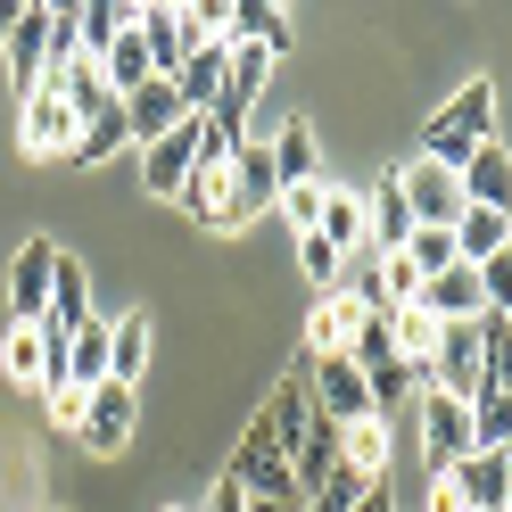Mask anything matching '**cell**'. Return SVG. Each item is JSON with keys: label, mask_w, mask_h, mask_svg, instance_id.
I'll list each match as a JSON object with an SVG mask.
<instances>
[{"label": "cell", "mask_w": 512, "mask_h": 512, "mask_svg": "<svg viewBox=\"0 0 512 512\" xmlns=\"http://www.w3.org/2000/svg\"><path fill=\"white\" fill-rule=\"evenodd\" d=\"M488 141H496V83L471 75L455 100H446V108L422 124V157H438V166H463V157L488 149Z\"/></svg>", "instance_id": "cell-1"}, {"label": "cell", "mask_w": 512, "mask_h": 512, "mask_svg": "<svg viewBox=\"0 0 512 512\" xmlns=\"http://www.w3.org/2000/svg\"><path fill=\"white\" fill-rule=\"evenodd\" d=\"M397 190H405V215H413V223L455 232V215H463V174H455V166H438V157H405V166H397Z\"/></svg>", "instance_id": "cell-2"}, {"label": "cell", "mask_w": 512, "mask_h": 512, "mask_svg": "<svg viewBox=\"0 0 512 512\" xmlns=\"http://www.w3.org/2000/svg\"><path fill=\"white\" fill-rule=\"evenodd\" d=\"M133 397L141 389H124V380H100V389H83V413H75V438H83V455H124L133 446Z\"/></svg>", "instance_id": "cell-3"}, {"label": "cell", "mask_w": 512, "mask_h": 512, "mask_svg": "<svg viewBox=\"0 0 512 512\" xmlns=\"http://www.w3.org/2000/svg\"><path fill=\"white\" fill-rule=\"evenodd\" d=\"M50 273H58V240H25L9 256V331L50 323Z\"/></svg>", "instance_id": "cell-4"}, {"label": "cell", "mask_w": 512, "mask_h": 512, "mask_svg": "<svg viewBox=\"0 0 512 512\" xmlns=\"http://www.w3.org/2000/svg\"><path fill=\"white\" fill-rule=\"evenodd\" d=\"M199 133H207V116H182V124H174L166 141L133 149V157H141V190H149V199H182L190 166H199Z\"/></svg>", "instance_id": "cell-5"}, {"label": "cell", "mask_w": 512, "mask_h": 512, "mask_svg": "<svg viewBox=\"0 0 512 512\" xmlns=\"http://www.w3.org/2000/svg\"><path fill=\"white\" fill-rule=\"evenodd\" d=\"M75 108L58 100V91L42 83V91H25L17 100V141H25V157H75Z\"/></svg>", "instance_id": "cell-6"}, {"label": "cell", "mask_w": 512, "mask_h": 512, "mask_svg": "<svg viewBox=\"0 0 512 512\" xmlns=\"http://www.w3.org/2000/svg\"><path fill=\"white\" fill-rule=\"evenodd\" d=\"M306 389H314V405H323L339 430L347 422H372V389H364V372L347 356H306Z\"/></svg>", "instance_id": "cell-7"}, {"label": "cell", "mask_w": 512, "mask_h": 512, "mask_svg": "<svg viewBox=\"0 0 512 512\" xmlns=\"http://www.w3.org/2000/svg\"><path fill=\"white\" fill-rule=\"evenodd\" d=\"M273 199H281V182H273V149L248 133V141L232 149V223H223V232H240V223H256V215H265Z\"/></svg>", "instance_id": "cell-8"}, {"label": "cell", "mask_w": 512, "mask_h": 512, "mask_svg": "<svg viewBox=\"0 0 512 512\" xmlns=\"http://www.w3.org/2000/svg\"><path fill=\"white\" fill-rule=\"evenodd\" d=\"M422 455H430V471H455L471 455V405L422 389Z\"/></svg>", "instance_id": "cell-9"}, {"label": "cell", "mask_w": 512, "mask_h": 512, "mask_svg": "<svg viewBox=\"0 0 512 512\" xmlns=\"http://www.w3.org/2000/svg\"><path fill=\"white\" fill-rule=\"evenodd\" d=\"M438 479L463 496V512H512V479H504V455H479V446H471V455H463L455 471H438Z\"/></svg>", "instance_id": "cell-10"}, {"label": "cell", "mask_w": 512, "mask_h": 512, "mask_svg": "<svg viewBox=\"0 0 512 512\" xmlns=\"http://www.w3.org/2000/svg\"><path fill=\"white\" fill-rule=\"evenodd\" d=\"M116 108H124V133H133V149H149V141H166L174 124L190 116V108H182V91H174L166 75H157V83H141L133 100H116Z\"/></svg>", "instance_id": "cell-11"}, {"label": "cell", "mask_w": 512, "mask_h": 512, "mask_svg": "<svg viewBox=\"0 0 512 512\" xmlns=\"http://www.w3.org/2000/svg\"><path fill=\"white\" fill-rule=\"evenodd\" d=\"M413 306H422L430 323H479V314H488V298H479V273H471V265H446V273H430Z\"/></svg>", "instance_id": "cell-12"}, {"label": "cell", "mask_w": 512, "mask_h": 512, "mask_svg": "<svg viewBox=\"0 0 512 512\" xmlns=\"http://www.w3.org/2000/svg\"><path fill=\"white\" fill-rule=\"evenodd\" d=\"M223 34H232L240 50H265V58H290V42H298V25H290V9H273V0H240V9L223 17Z\"/></svg>", "instance_id": "cell-13"}, {"label": "cell", "mask_w": 512, "mask_h": 512, "mask_svg": "<svg viewBox=\"0 0 512 512\" xmlns=\"http://www.w3.org/2000/svg\"><path fill=\"white\" fill-rule=\"evenodd\" d=\"M223 67H232V34H207L199 50L182 58L174 91H182V108H190V116H207V108H215V91H223Z\"/></svg>", "instance_id": "cell-14"}, {"label": "cell", "mask_w": 512, "mask_h": 512, "mask_svg": "<svg viewBox=\"0 0 512 512\" xmlns=\"http://www.w3.org/2000/svg\"><path fill=\"white\" fill-rule=\"evenodd\" d=\"M356 331H364V306L347 298V290L314 298V314H306V356H347V347H356Z\"/></svg>", "instance_id": "cell-15"}, {"label": "cell", "mask_w": 512, "mask_h": 512, "mask_svg": "<svg viewBox=\"0 0 512 512\" xmlns=\"http://www.w3.org/2000/svg\"><path fill=\"white\" fill-rule=\"evenodd\" d=\"M265 149H273V182H281V190L323 174V149H314V124H306V116H281L273 133H265Z\"/></svg>", "instance_id": "cell-16"}, {"label": "cell", "mask_w": 512, "mask_h": 512, "mask_svg": "<svg viewBox=\"0 0 512 512\" xmlns=\"http://www.w3.org/2000/svg\"><path fill=\"white\" fill-rule=\"evenodd\" d=\"M455 174H463V207H496V215L512 207V157H504L496 141H488V149H471Z\"/></svg>", "instance_id": "cell-17"}, {"label": "cell", "mask_w": 512, "mask_h": 512, "mask_svg": "<svg viewBox=\"0 0 512 512\" xmlns=\"http://www.w3.org/2000/svg\"><path fill=\"white\" fill-rule=\"evenodd\" d=\"M364 223H372V215H364V190L331 182V190H323V215H314V232H323L339 256H364Z\"/></svg>", "instance_id": "cell-18"}, {"label": "cell", "mask_w": 512, "mask_h": 512, "mask_svg": "<svg viewBox=\"0 0 512 512\" xmlns=\"http://www.w3.org/2000/svg\"><path fill=\"white\" fill-rule=\"evenodd\" d=\"M50 17L58 9H17V34H9V67H17V91H42V58H50Z\"/></svg>", "instance_id": "cell-19"}, {"label": "cell", "mask_w": 512, "mask_h": 512, "mask_svg": "<svg viewBox=\"0 0 512 512\" xmlns=\"http://www.w3.org/2000/svg\"><path fill=\"white\" fill-rule=\"evenodd\" d=\"M91 67H100V83L116 91V100H133L141 83H157V67H149V50H141V34H133V25H124V34H116L100 58H91Z\"/></svg>", "instance_id": "cell-20"}, {"label": "cell", "mask_w": 512, "mask_h": 512, "mask_svg": "<svg viewBox=\"0 0 512 512\" xmlns=\"http://www.w3.org/2000/svg\"><path fill=\"white\" fill-rule=\"evenodd\" d=\"M50 323L67 331V339L91 323V281H83V265H75L67 248H58V273H50Z\"/></svg>", "instance_id": "cell-21"}, {"label": "cell", "mask_w": 512, "mask_h": 512, "mask_svg": "<svg viewBox=\"0 0 512 512\" xmlns=\"http://www.w3.org/2000/svg\"><path fill=\"white\" fill-rule=\"evenodd\" d=\"M504 248H512V232H504L496 207H463L455 215V256L463 265H488V256H504Z\"/></svg>", "instance_id": "cell-22"}, {"label": "cell", "mask_w": 512, "mask_h": 512, "mask_svg": "<svg viewBox=\"0 0 512 512\" xmlns=\"http://www.w3.org/2000/svg\"><path fill=\"white\" fill-rule=\"evenodd\" d=\"M479 389H512V314H479Z\"/></svg>", "instance_id": "cell-23"}, {"label": "cell", "mask_w": 512, "mask_h": 512, "mask_svg": "<svg viewBox=\"0 0 512 512\" xmlns=\"http://www.w3.org/2000/svg\"><path fill=\"white\" fill-rule=\"evenodd\" d=\"M339 463L364 471V479H380V471H389V422H380V413H372V422H347L339 430Z\"/></svg>", "instance_id": "cell-24"}, {"label": "cell", "mask_w": 512, "mask_h": 512, "mask_svg": "<svg viewBox=\"0 0 512 512\" xmlns=\"http://www.w3.org/2000/svg\"><path fill=\"white\" fill-rule=\"evenodd\" d=\"M141 364H149V323H141V314H124V323H108V380L141 389Z\"/></svg>", "instance_id": "cell-25"}, {"label": "cell", "mask_w": 512, "mask_h": 512, "mask_svg": "<svg viewBox=\"0 0 512 512\" xmlns=\"http://www.w3.org/2000/svg\"><path fill=\"white\" fill-rule=\"evenodd\" d=\"M471 446H479V455L512 446V389H479L471 397Z\"/></svg>", "instance_id": "cell-26"}, {"label": "cell", "mask_w": 512, "mask_h": 512, "mask_svg": "<svg viewBox=\"0 0 512 512\" xmlns=\"http://www.w3.org/2000/svg\"><path fill=\"white\" fill-rule=\"evenodd\" d=\"M67 372H75V397L108 380V323H100V314H91V323L75 331V347H67Z\"/></svg>", "instance_id": "cell-27"}, {"label": "cell", "mask_w": 512, "mask_h": 512, "mask_svg": "<svg viewBox=\"0 0 512 512\" xmlns=\"http://www.w3.org/2000/svg\"><path fill=\"white\" fill-rule=\"evenodd\" d=\"M133 149V133H124V108H108V116H91L83 133H75V166H100V157H124Z\"/></svg>", "instance_id": "cell-28"}, {"label": "cell", "mask_w": 512, "mask_h": 512, "mask_svg": "<svg viewBox=\"0 0 512 512\" xmlns=\"http://www.w3.org/2000/svg\"><path fill=\"white\" fill-rule=\"evenodd\" d=\"M380 488V479H364V471H347V463H331V479H323V488H314L298 512H356L364 496Z\"/></svg>", "instance_id": "cell-29"}, {"label": "cell", "mask_w": 512, "mask_h": 512, "mask_svg": "<svg viewBox=\"0 0 512 512\" xmlns=\"http://www.w3.org/2000/svg\"><path fill=\"white\" fill-rule=\"evenodd\" d=\"M124 25H133V9H116V0H83L75 9V34H83V58H100Z\"/></svg>", "instance_id": "cell-30"}, {"label": "cell", "mask_w": 512, "mask_h": 512, "mask_svg": "<svg viewBox=\"0 0 512 512\" xmlns=\"http://www.w3.org/2000/svg\"><path fill=\"white\" fill-rule=\"evenodd\" d=\"M347 364H356V372L405 364V356H397V331H389V314H364V331H356V347H347Z\"/></svg>", "instance_id": "cell-31"}, {"label": "cell", "mask_w": 512, "mask_h": 512, "mask_svg": "<svg viewBox=\"0 0 512 512\" xmlns=\"http://www.w3.org/2000/svg\"><path fill=\"white\" fill-rule=\"evenodd\" d=\"M405 265L413 273H446V265H463V256H455V232H430V223H413V240H405Z\"/></svg>", "instance_id": "cell-32"}, {"label": "cell", "mask_w": 512, "mask_h": 512, "mask_svg": "<svg viewBox=\"0 0 512 512\" xmlns=\"http://www.w3.org/2000/svg\"><path fill=\"white\" fill-rule=\"evenodd\" d=\"M323 190H331V174H314V182H290V190L273 199V215H281V223H298V232H314V215H323Z\"/></svg>", "instance_id": "cell-33"}, {"label": "cell", "mask_w": 512, "mask_h": 512, "mask_svg": "<svg viewBox=\"0 0 512 512\" xmlns=\"http://www.w3.org/2000/svg\"><path fill=\"white\" fill-rule=\"evenodd\" d=\"M298 265H306V281H314V290L331 298V290H339V265H347V256H339L323 232H298Z\"/></svg>", "instance_id": "cell-34"}, {"label": "cell", "mask_w": 512, "mask_h": 512, "mask_svg": "<svg viewBox=\"0 0 512 512\" xmlns=\"http://www.w3.org/2000/svg\"><path fill=\"white\" fill-rule=\"evenodd\" d=\"M479 273V298H488V314H512V248L488 256V265H471Z\"/></svg>", "instance_id": "cell-35"}, {"label": "cell", "mask_w": 512, "mask_h": 512, "mask_svg": "<svg viewBox=\"0 0 512 512\" xmlns=\"http://www.w3.org/2000/svg\"><path fill=\"white\" fill-rule=\"evenodd\" d=\"M240 512H298V504H273V496H240Z\"/></svg>", "instance_id": "cell-36"}, {"label": "cell", "mask_w": 512, "mask_h": 512, "mask_svg": "<svg viewBox=\"0 0 512 512\" xmlns=\"http://www.w3.org/2000/svg\"><path fill=\"white\" fill-rule=\"evenodd\" d=\"M356 512H397V496H389V488H372V496H364Z\"/></svg>", "instance_id": "cell-37"}, {"label": "cell", "mask_w": 512, "mask_h": 512, "mask_svg": "<svg viewBox=\"0 0 512 512\" xmlns=\"http://www.w3.org/2000/svg\"><path fill=\"white\" fill-rule=\"evenodd\" d=\"M17 9H25V0H0V42L17 34Z\"/></svg>", "instance_id": "cell-38"}, {"label": "cell", "mask_w": 512, "mask_h": 512, "mask_svg": "<svg viewBox=\"0 0 512 512\" xmlns=\"http://www.w3.org/2000/svg\"><path fill=\"white\" fill-rule=\"evenodd\" d=\"M207 512H240V488H215V504Z\"/></svg>", "instance_id": "cell-39"}, {"label": "cell", "mask_w": 512, "mask_h": 512, "mask_svg": "<svg viewBox=\"0 0 512 512\" xmlns=\"http://www.w3.org/2000/svg\"><path fill=\"white\" fill-rule=\"evenodd\" d=\"M496 455H504V479H512V446H496Z\"/></svg>", "instance_id": "cell-40"}, {"label": "cell", "mask_w": 512, "mask_h": 512, "mask_svg": "<svg viewBox=\"0 0 512 512\" xmlns=\"http://www.w3.org/2000/svg\"><path fill=\"white\" fill-rule=\"evenodd\" d=\"M504 232H512V207H504Z\"/></svg>", "instance_id": "cell-41"}, {"label": "cell", "mask_w": 512, "mask_h": 512, "mask_svg": "<svg viewBox=\"0 0 512 512\" xmlns=\"http://www.w3.org/2000/svg\"><path fill=\"white\" fill-rule=\"evenodd\" d=\"M166 512H190V504H166Z\"/></svg>", "instance_id": "cell-42"}]
</instances>
